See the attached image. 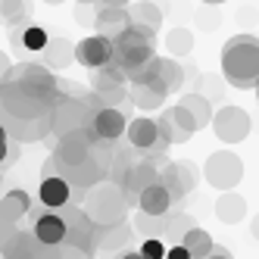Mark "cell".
Returning a JSON list of instances; mask_svg holds the SVG:
<instances>
[{
    "label": "cell",
    "instance_id": "9c48e42d",
    "mask_svg": "<svg viewBox=\"0 0 259 259\" xmlns=\"http://www.w3.org/2000/svg\"><path fill=\"white\" fill-rule=\"evenodd\" d=\"M132 234H135V225H128V219L116 222V225H97V231H94V256H106V259L119 256L122 250H128V244H132Z\"/></svg>",
    "mask_w": 259,
    "mask_h": 259
},
{
    "label": "cell",
    "instance_id": "603a6c76",
    "mask_svg": "<svg viewBox=\"0 0 259 259\" xmlns=\"http://www.w3.org/2000/svg\"><path fill=\"white\" fill-rule=\"evenodd\" d=\"M138 206L144 212H153V215H165L172 209V194L165 191V184H150V188H144L141 197H138Z\"/></svg>",
    "mask_w": 259,
    "mask_h": 259
},
{
    "label": "cell",
    "instance_id": "f907efd6",
    "mask_svg": "<svg viewBox=\"0 0 259 259\" xmlns=\"http://www.w3.org/2000/svg\"><path fill=\"white\" fill-rule=\"evenodd\" d=\"M75 4H81V7H91V4H97V0H75Z\"/></svg>",
    "mask_w": 259,
    "mask_h": 259
},
{
    "label": "cell",
    "instance_id": "836d02e7",
    "mask_svg": "<svg viewBox=\"0 0 259 259\" xmlns=\"http://www.w3.org/2000/svg\"><path fill=\"white\" fill-rule=\"evenodd\" d=\"M191 228H197V222H194V215H188V212H178V215H169V222H165V237H169V240H175V244H181V237L188 234Z\"/></svg>",
    "mask_w": 259,
    "mask_h": 259
},
{
    "label": "cell",
    "instance_id": "4316f807",
    "mask_svg": "<svg viewBox=\"0 0 259 259\" xmlns=\"http://www.w3.org/2000/svg\"><path fill=\"white\" fill-rule=\"evenodd\" d=\"M0 212H4L7 219H22V215H28L31 212V197L25 194V191H19V188H13V191H7L4 197H0Z\"/></svg>",
    "mask_w": 259,
    "mask_h": 259
},
{
    "label": "cell",
    "instance_id": "f6af8a7d",
    "mask_svg": "<svg viewBox=\"0 0 259 259\" xmlns=\"http://www.w3.org/2000/svg\"><path fill=\"white\" fill-rule=\"evenodd\" d=\"M250 234H253V240L259 244V212L253 215V222H250Z\"/></svg>",
    "mask_w": 259,
    "mask_h": 259
},
{
    "label": "cell",
    "instance_id": "f546056e",
    "mask_svg": "<svg viewBox=\"0 0 259 259\" xmlns=\"http://www.w3.org/2000/svg\"><path fill=\"white\" fill-rule=\"evenodd\" d=\"M156 75H159V81L165 88H169V94H172V91H181L184 72H181V66L172 57H156Z\"/></svg>",
    "mask_w": 259,
    "mask_h": 259
},
{
    "label": "cell",
    "instance_id": "1f68e13d",
    "mask_svg": "<svg viewBox=\"0 0 259 259\" xmlns=\"http://www.w3.org/2000/svg\"><path fill=\"white\" fill-rule=\"evenodd\" d=\"M16 237H19V244L28 250V256H31V259H60V253H57V244H44V240H38V237H34V231H28V234L16 231Z\"/></svg>",
    "mask_w": 259,
    "mask_h": 259
},
{
    "label": "cell",
    "instance_id": "9a60e30c",
    "mask_svg": "<svg viewBox=\"0 0 259 259\" xmlns=\"http://www.w3.org/2000/svg\"><path fill=\"white\" fill-rule=\"evenodd\" d=\"M165 97H169V88L159 81V75H153L150 81H128V100L138 109H159Z\"/></svg>",
    "mask_w": 259,
    "mask_h": 259
},
{
    "label": "cell",
    "instance_id": "f1b7e54d",
    "mask_svg": "<svg viewBox=\"0 0 259 259\" xmlns=\"http://www.w3.org/2000/svg\"><path fill=\"white\" fill-rule=\"evenodd\" d=\"M181 244L188 247V253H191L194 259H206V256L212 253V247H215V240H212V234H209V231H203V228H191L188 234L181 237Z\"/></svg>",
    "mask_w": 259,
    "mask_h": 259
},
{
    "label": "cell",
    "instance_id": "277c9868",
    "mask_svg": "<svg viewBox=\"0 0 259 259\" xmlns=\"http://www.w3.org/2000/svg\"><path fill=\"white\" fill-rule=\"evenodd\" d=\"M156 38H150V34L138 31L135 25H128L119 38L113 41V60L125 69V75L132 78L138 69H144L147 63L156 60Z\"/></svg>",
    "mask_w": 259,
    "mask_h": 259
},
{
    "label": "cell",
    "instance_id": "83f0119b",
    "mask_svg": "<svg viewBox=\"0 0 259 259\" xmlns=\"http://www.w3.org/2000/svg\"><path fill=\"white\" fill-rule=\"evenodd\" d=\"M156 125H159V135L169 141V144H188L191 138H194V132H188L178 119H175V113L172 109H165V113L156 119Z\"/></svg>",
    "mask_w": 259,
    "mask_h": 259
},
{
    "label": "cell",
    "instance_id": "d6986e66",
    "mask_svg": "<svg viewBox=\"0 0 259 259\" xmlns=\"http://www.w3.org/2000/svg\"><path fill=\"white\" fill-rule=\"evenodd\" d=\"M128 19H132V25L138 31L156 38V31L162 28V10L153 0H138V4H128Z\"/></svg>",
    "mask_w": 259,
    "mask_h": 259
},
{
    "label": "cell",
    "instance_id": "6da1fadb",
    "mask_svg": "<svg viewBox=\"0 0 259 259\" xmlns=\"http://www.w3.org/2000/svg\"><path fill=\"white\" fill-rule=\"evenodd\" d=\"M222 75L237 91H253L259 84V38L234 34L222 47Z\"/></svg>",
    "mask_w": 259,
    "mask_h": 259
},
{
    "label": "cell",
    "instance_id": "e575fe53",
    "mask_svg": "<svg viewBox=\"0 0 259 259\" xmlns=\"http://www.w3.org/2000/svg\"><path fill=\"white\" fill-rule=\"evenodd\" d=\"M66 172H69V162L53 150L47 159H44V165H41V178H47V175H60V178H66Z\"/></svg>",
    "mask_w": 259,
    "mask_h": 259
},
{
    "label": "cell",
    "instance_id": "2e32d148",
    "mask_svg": "<svg viewBox=\"0 0 259 259\" xmlns=\"http://www.w3.org/2000/svg\"><path fill=\"white\" fill-rule=\"evenodd\" d=\"M91 128H94V135H97L100 141L113 144V141H119V138L125 135L128 122H125V113H122L119 106H100L97 113H94V122H91Z\"/></svg>",
    "mask_w": 259,
    "mask_h": 259
},
{
    "label": "cell",
    "instance_id": "5b68a950",
    "mask_svg": "<svg viewBox=\"0 0 259 259\" xmlns=\"http://www.w3.org/2000/svg\"><path fill=\"white\" fill-rule=\"evenodd\" d=\"M203 178H206L215 191H234L240 184V178H244V159L234 150H215V153L206 156Z\"/></svg>",
    "mask_w": 259,
    "mask_h": 259
},
{
    "label": "cell",
    "instance_id": "ffe728a7",
    "mask_svg": "<svg viewBox=\"0 0 259 259\" xmlns=\"http://www.w3.org/2000/svg\"><path fill=\"white\" fill-rule=\"evenodd\" d=\"M38 200L41 206H50V209H60L72 200V184L60 175H47L41 178V188H38Z\"/></svg>",
    "mask_w": 259,
    "mask_h": 259
},
{
    "label": "cell",
    "instance_id": "8d00e7d4",
    "mask_svg": "<svg viewBox=\"0 0 259 259\" xmlns=\"http://www.w3.org/2000/svg\"><path fill=\"white\" fill-rule=\"evenodd\" d=\"M57 253H60V259H94V253L91 250H84V247H72V244H57Z\"/></svg>",
    "mask_w": 259,
    "mask_h": 259
},
{
    "label": "cell",
    "instance_id": "7c38bea8",
    "mask_svg": "<svg viewBox=\"0 0 259 259\" xmlns=\"http://www.w3.org/2000/svg\"><path fill=\"white\" fill-rule=\"evenodd\" d=\"M162 184L165 191L172 194V203H181L184 197H191L197 188V172H194V162L181 159V162H165L162 165Z\"/></svg>",
    "mask_w": 259,
    "mask_h": 259
},
{
    "label": "cell",
    "instance_id": "60d3db41",
    "mask_svg": "<svg viewBox=\"0 0 259 259\" xmlns=\"http://www.w3.org/2000/svg\"><path fill=\"white\" fill-rule=\"evenodd\" d=\"M165 259H194V256L188 253V247H184V244H175V247L165 250Z\"/></svg>",
    "mask_w": 259,
    "mask_h": 259
},
{
    "label": "cell",
    "instance_id": "7dc6e473",
    "mask_svg": "<svg viewBox=\"0 0 259 259\" xmlns=\"http://www.w3.org/2000/svg\"><path fill=\"white\" fill-rule=\"evenodd\" d=\"M97 4H103V7H128L132 0H97Z\"/></svg>",
    "mask_w": 259,
    "mask_h": 259
},
{
    "label": "cell",
    "instance_id": "3957f363",
    "mask_svg": "<svg viewBox=\"0 0 259 259\" xmlns=\"http://www.w3.org/2000/svg\"><path fill=\"white\" fill-rule=\"evenodd\" d=\"M66 97L63 91H41L28 88L22 81H4L0 84V109L10 116H50L53 103Z\"/></svg>",
    "mask_w": 259,
    "mask_h": 259
},
{
    "label": "cell",
    "instance_id": "7bdbcfd3",
    "mask_svg": "<svg viewBox=\"0 0 259 259\" xmlns=\"http://www.w3.org/2000/svg\"><path fill=\"white\" fill-rule=\"evenodd\" d=\"M10 66H13V63H10V57H7L4 50H0V84L7 81V72H10Z\"/></svg>",
    "mask_w": 259,
    "mask_h": 259
},
{
    "label": "cell",
    "instance_id": "52a82bcc",
    "mask_svg": "<svg viewBox=\"0 0 259 259\" xmlns=\"http://www.w3.org/2000/svg\"><path fill=\"white\" fill-rule=\"evenodd\" d=\"M57 212H60L63 222H66V244H72V247H84V250L94 253V231H97V225L88 219V212L81 209V203L69 200L66 206H60Z\"/></svg>",
    "mask_w": 259,
    "mask_h": 259
},
{
    "label": "cell",
    "instance_id": "484cf974",
    "mask_svg": "<svg viewBox=\"0 0 259 259\" xmlns=\"http://www.w3.org/2000/svg\"><path fill=\"white\" fill-rule=\"evenodd\" d=\"M41 53H44V66H57V69H66V66H72V60H75V47H72V41H66V38H50Z\"/></svg>",
    "mask_w": 259,
    "mask_h": 259
},
{
    "label": "cell",
    "instance_id": "4dcf8cb0",
    "mask_svg": "<svg viewBox=\"0 0 259 259\" xmlns=\"http://www.w3.org/2000/svg\"><path fill=\"white\" fill-rule=\"evenodd\" d=\"M132 225L141 237H165V215H153V212H144L132 219Z\"/></svg>",
    "mask_w": 259,
    "mask_h": 259
},
{
    "label": "cell",
    "instance_id": "f35d334b",
    "mask_svg": "<svg viewBox=\"0 0 259 259\" xmlns=\"http://www.w3.org/2000/svg\"><path fill=\"white\" fill-rule=\"evenodd\" d=\"M172 113H175V119H178L184 128H188V132H194V135L200 132V128H197V122H194V116H191V113H188L184 106H172Z\"/></svg>",
    "mask_w": 259,
    "mask_h": 259
},
{
    "label": "cell",
    "instance_id": "c3c4849f",
    "mask_svg": "<svg viewBox=\"0 0 259 259\" xmlns=\"http://www.w3.org/2000/svg\"><path fill=\"white\" fill-rule=\"evenodd\" d=\"M200 4H206V7H219V4H228V0H200Z\"/></svg>",
    "mask_w": 259,
    "mask_h": 259
},
{
    "label": "cell",
    "instance_id": "30bf717a",
    "mask_svg": "<svg viewBox=\"0 0 259 259\" xmlns=\"http://www.w3.org/2000/svg\"><path fill=\"white\" fill-rule=\"evenodd\" d=\"M125 138L135 150H147V153H165V147H169V141L159 135V125L150 116H138L128 122Z\"/></svg>",
    "mask_w": 259,
    "mask_h": 259
},
{
    "label": "cell",
    "instance_id": "ba28073f",
    "mask_svg": "<svg viewBox=\"0 0 259 259\" xmlns=\"http://www.w3.org/2000/svg\"><path fill=\"white\" fill-rule=\"evenodd\" d=\"M212 132L222 144H240L250 135V116L244 106H222L212 113Z\"/></svg>",
    "mask_w": 259,
    "mask_h": 259
},
{
    "label": "cell",
    "instance_id": "d4e9b609",
    "mask_svg": "<svg viewBox=\"0 0 259 259\" xmlns=\"http://www.w3.org/2000/svg\"><path fill=\"white\" fill-rule=\"evenodd\" d=\"M178 106H184V109H188V113L194 116L197 128L212 125V103H209V97H206V94H197V91H191V94H181Z\"/></svg>",
    "mask_w": 259,
    "mask_h": 259
},
{
    "label": "cell",
    "instance_id": "d590c367",
    "mask_svg": "<svg viewBox=\"0 0 259 259\" xmlns=\"http://www.w3.org/2000/svg\"><path fill=\"white\" fill-rule=\"evenodd\" d=\"M141 253H144L147 259H165V244H162V237H144Z\"/></svg>",
    "mask_w": 259,
    "mask_h": 259
},
{
    "label": "cell",
    "instance_id": "b9f144b4",
    "mask_svg": "<svg viewBox=\"0 0 259 259\" xmlns=\"http://www.w3.org/2000/svg\"><path fill=\"white\" fill-rule=\"evenodd\" d=\"M7 144H10V135H7V128H4V122H0V162L7 159Z\"/></svg>",
    "mask_w": 259,
    "mask_h": 259
},
{
    "label": "cell",
    "instance_id": "ab89813d",
    "mask_svg": "<svg viewBox=\"0 0 259 259\" xmlns=\"http://www.w3.org/2000/svg\"><path fill=\"white\" fill-rule=\"evenodd\" d=\"M7 259H31V256H28V250L19 244V237H13L10 244H7Z\"/></svg>",
    "mask_w": 259,
    "mask_h": 259
},
{
    "label": "cell",
    "instance_id": "f5cc1de1",
    "mask_svg": "<svg viewBox=\"0 0 259 259\" xmlns=\"http://www.w3.org/2000/svg\"><path fill=\"white\" fill-rule=\"evenodd\" d=\"M253 91H256V100H259V84H256V88H253Z\"/></svg>",
    "mask_w": 259,
    "mask_h": 259
},
{
    "label": "cell",
    "instance_id": "681fc988",
    "mask_svg": "<svg viewBox=\"0 0 259 259\" xmlns=\"http://www.w3.org/2000/svg\"><path fill=\"white\" fill-rule=\"evenodd\" d=\"M44 4H50V7H60V4H66V0H44Z\"/></svg>",
    "mask_w": 259,
    "mask_h": 259
},
{
    "label": "cell",
    "instance_id": "ee69618b",
    "mask_svg": "<svg viewBox=\"0 0 259 259\" xmlns=\"http://www.w3.org/2000/svg\"><path fill=\"white\" fill-rule=\"evenodd\" d=\"M113 259H147L141 250H132V247H128V250H122L119 256H113Z\"/></svg>",
    "mask_w": 259,
    "mask_h": 259
},
{
    "label": "cell",
    "instance_id": "e0dca14e",
    "mask_svg": "<svg viewBox=\"0 0 259 259\" xmlns=\"http://www.w3.org/2000/svg\"><path fill=\"white\" fill-rule=\"evenodd\" d=\"M132 25V19H128V7H97V13H94V31L97 34H103V38H109V41H116L119 34Z\"/></svg>",
    "mask_w": 259,
    "mask_h": 259
},
{
    "label": "cell",
    "instance_id": "44dd1931",
    "mask_svg": "<svg viewBox=\"0 0 259 259\" xmlns=\"http://www.w3.org/2000/svg\"><path fill=\"white\" fill-rule=\"evenodd\" d=\"M47 41H50L47 28L25 22V25H19V31L13 34V50L16 53H41L47 47Z\"/></svg>",
    "mask_w": 259,
    "mask_h": 259
},
{
    "label": "cell",
    "instance_id": "ac0fdd59",
    "mask_svg": "<svg viewBox=\"0 0 259 259\" xmlns=\"http://www.w3.org/2000/svg\"><path fill=\"white\" fill-rule=\"evenodd\" d=\"M31 231L38 240H44V244H63L66 240V222L57 209L44 206L41 212H34V222H31Z\"/></svg>",
    "mask_w": 259,
    "mask_h": 259
},
{
    "label": "cell",
    "instance_id": "7a4b0ae2",
    "mask_svg": "<svg viewBox=\"0 0 259 259\" xmlns=\"http://www.w3.org/2000/svg\"><path fill=\"white\" fill-rule=\"evenodd\" d=\"M81 209L94 225H116L132 215V203L125 197V188L116 178H103L97 184H91L81 197Z\"/></svg>",
    "mask_w": 259,
    "mask_h": 259
},
{
    "label": "cell",
    "instance_id": "8992f818",
    "mask_svg": "<svg viewBox=\"0 0 259 259\" xmlns=\"http://www.w3.org/2000/svg\"><path fill=\"white\" fill-rule=\"evenodd\" d=\"M91 122H94V109L84 100V94L81 97H60L50 109V132L57 138L72 132V128H84Z\"/></svg>",
    "mask_w": 259,
    "mask_h": 259
},
{
    "label": "cell",
    "instance_id": "74e56055",
    "mask_svg": "<svg viewBox=\"0 0 259 259\" xmlns=\"http://www.w3.org/2000/svg\"><path fill=\"white\" fill-rule=\"evenodd\" d=\"M16 237V231H13V219H7L4 212H0V247L7 250V244Z\"/></svg>",
    "mask_w": 259,
    "mask_h": 259
},
{
    "label": "cell",
    "instance_id": "7402d4cb",
    "mask_svg": "<svg viewBox=\"0 0 259 259\" xmlns=\"http://www.w3.org/2000/svg\"><path fill=\"white\" fill-rule=\"evenodd\" d=\"M244 215H247V200L240 194L225 191L215 200V219L222 225H237V222H244Z\"/></svg>",
    "mask_w": 259,
    "mask_h": 259
},
{
    "label": "cell",
    "instance_id": "8fae6325",
    "mask_svg": "<svg viewBox=\"0 0 259 259\" xmlns=\"http://www.w3.org/2000/svg\"><path fill=\"white\" fill-rule=\"evenodd\" d=\"M4 128L10 141L28 144V141H44L50 135V116H10L4 113Z\"/></svg>",
    "mask_w": 259,
    "mask_h": 259
},
{
    "label": "cell",
    "instance_id": "cb8c5ba5",
    "mask_svg": "<svg viewBox=\"0 0 259 259\" xmlns=\"http://www.w3.org/2000/svg\"><path fill=\"white\" fill-rule=\"evenodd\" d=\"M31 16H34L31 0H0V25L19 28V25L31 22Z\"/></svg>",
    "mask_w": 259,
    "mask_h": 259
},
{
    "label": "cell",
    "instance_id": "4fadbf2b",
    "mask_svg": "<svg viewBox=\"0 0 259 259\" xmlns=\"http://www.w3.org/2000/svg\"><path fill=\"white\" fill-rule=\"evenodd\" d=\"M162 181V169L159 165H153V162H132L125 169V175H122V188H125V197H128V203L132 206H138V197H141V191L144 188H150V184H159Z\"/></svg>",
    "mask_w": 259,
    "mask_h": 259
},
{
    "label": "cell",
    "instance_id": "d6a6232c",
    "mask_svg": "<svg viewBox=\"0 0 259 259\" xmlns=\"http://www.w3.org/2000/svg\"><path fill=\"white\" fill-rule=\"evenodd\" d=\"M165 47H169L172 57H188L194 50V34L188 28H172L169 38H165Z\"/></svg>",
    "mask_w": 259,
    "mask_h": 259
},
{
    "label": "cell",
    "instance_id": "bcb514c9",
    "mask_svg": "<svg viewBox=\"0 0 259 259\" xmlns=\"http://www.w3.org/2000/svg\"><path fill=\"white\" fill-rule=\"evenodd\" d=\"M206 259H231V256H228L225 250H222V247H212V253H209Z\"/></svg>",
    "mask_w": 259,
    "mask_h": 259
},
{
    "label": "cell",
    "instance_id": "816d5d0a",
    "mask_svg": "<svg viewBox=\"0 0 259 259\" xmlns=\"http://www.w3.org/2000/svg\"><path fill=\"white\" fill-rule=\"evenodd\" d=\"M0 259H7V250H4V247H0Z\"/></svg>",
    "mask_w": 259,
    "mask_h": 259
},
{
    "label": "cell",
    "instance_id": "5bb4252c",
    "mask_svg": "<svg viewBox=\"0 0 259 259\" xmlns=\"http://www.w3.org/2000/svg\"><path fill=\"white\" fill-rule=\"evenodd\" d=\"M113 60V41L103 38V34H91V38H81L75 44V63L84 69H100Z\"/></svg>",
    "mask_w": 259,
    "mask_h": 259
}]
</instances>
